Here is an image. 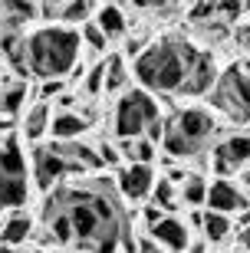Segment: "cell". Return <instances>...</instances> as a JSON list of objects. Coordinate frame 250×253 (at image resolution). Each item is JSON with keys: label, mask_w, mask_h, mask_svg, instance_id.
<instances>
[{"label": "cell", "mask_w": 250, "mask_h": 253, "mask_svg": "<svg viewBox=\"0 0 250 253\" xmlns=\"http://www.w3.org/2000/svg\"><path fill=\"white\" fill-rule=\"evenodd\" d=\"M50 214H63L69 220L73 244L83 253H115L132 230L119 194L102 181L59 184L43 204V217Z\"/></svg>", "instance_id": "6da1fadb"}, {"label": "cell", "mask_w": 250, "mask_h": 253, "mask_svg": "<svg viewBox=\"0 0 250 253\" xmlns=\"http://www.w3.org/2000/svg\"><path fill=\"white\" fill-rule=\"evenodd\" d=\"M204 49H198L191 40L185 37H165L155 40L151 46H145L135 63H132V76L139 79L145 92H161V95H185L188 79L198 69Z\"/></svg>", "instance_id": "7a4b0ae2"}, {"label": "cell", "mask_w": 250, "mask_h": 253, "mask_svg": "<svg viewBox=\"0 0 250 253\" xmlns=\"http://www.w3.org/2000/svg\"><path fill=\"white\" fill-rule=\"evenodd\" d=\"M79 43H83V33L76 27H63V23H50V27L30 33L27 37L30 73L40 76L43 83L66 79L73 73V66L79 63Z\"/></svg>", "instance_id": "3957f363"}, {"label": "cell", "mask_w": 250, "mask_h": 253, "mask_svg": "<svg viewBox=\"0 0 250 253\" xmlns=\"http://www.w3.org/2000/svg\"><path fill=\"white\" fill-rule=\"evenodd\" d=\"M214 135H217V122L214 115L201 105H188L178 109L171 119H165V138L161 148L171 161H188V158H201L204 148H211Z\"/></svg>", "instance_id": "277c9868"}, {"label": "cell", "mask_w": 250, "mask_h": 253, "mask_svg": "<svg viewBox=\"0 0 250 253\" xmlns=\"http://www.w3.org/2000/svg\"><path fill=\"white\" fill-rule=\"evenodd\" d=\"M161 105L151 92L145 89H129L119 95L115 112H112V131L119 135V141H135L149 138V131L155 125H161Z\"/></svg>", "instance_id": "5b68a950"}, {"label": "cell", "mask_w": 250, "mask_h": 253, "mask_svg": "<svg viewBox=\"0 0 250 253\" xmlns=\"http://www.w3.org/2000/svg\"><path fill=\"white\" fill-rule=\"evenodd\" d=\"M207 102L217 115H224L234 125H250V76L241 66L221 69L214 89L207 92Z\"/></svg>", "instance_id": "8992f818"}, {"label": "cell", "mask_w": 250, "mask_h": 253, "mask_svg": "<svg viewBox=\"0 0 250 253\" xmlns=\"http://www.w3.org/2000/svg\"><path fill=\"white\" fill-rule=\"evenodd\" d=\"M66 174H79V171L73 168V161L63 158V155L53 148V141H50V145H33V181H37L40 191L53 194Z\"/></svg>", "instance_id": "52a82bcc"}, {"label": "cell", "mask_w": 250, "mask_h": 253, "mask_svg": "<svg viewBox=\"0 0 250 253\" xmlns=\"http://www.w3.org/2000/svg\"><path fill=\"white\" fill-rule=\"evenodd\" d=\"M211 161H214V171L221 178H227L234 171H247V165H250V131H231L221 141H214Z\"/></svg>", "instance_id": "ba28073f"}, {"label": "cell", "mask_w": 250, "mask_h": 253, "mask_svg": "<svg viewBox=\"0 0 250 253\" xmlns=\"http://www.w3.org/2000/svg\"><path fill=\"white\" fill-rule=\"evenodd\" d=\"M207 211H217V214H247L250 211V197L244 188H237L234 181L227 178H217L211 181V188H207Z\"/></svg>", "instance_id": "9c48e42d"}, {"label": "cell", "mask_w": 250, "mask_h": 253, "mask_svg": "<svg viewBox=\"0 0 250 253\" xmlns=\"http://www.w3.org/2000/svg\"><path fill=\"white\" fill-rule=\"evenodd\" d=\"M155 168L151 165H125V168L119 171V178H115V184H119V197L122 201H145V197H151V191H155Z\"/></svg>", "instance_id": "30bf717a"}, {"label": "cell", "mask_w": 250, "mask_h": 253, "mask_svg": "<svg viewBox=\"0 0 250 253\" xmlns=\"http://www.w3.org/2000/svg\"><path fill=\"white\" fill-rule=\"evenodd\" d=\"M149 237L158 247H165L168 253H185L191 250V234H188V224L181 217H165L158 227H151Z\"/></svg>", "instance_id": "8fae6325"}, {"label": "cell", "mask_w": 250, "mask_h": 253, "mask_svg": "<svg viewBox=\"0 0 250 253\" xmlns=\"http://www.w3.org/2000/svg\"><path fill=\"white\" fill-rule=\"evenodd\" d=\"M89 128H93V122L83 112H56L50 135H53V141H83V135Z\"/></svg>", "instance_id": "7c38bea8"}, {"label": "cell", "mask_w": 250, "mask_h": 253, "mask_svg": "<svg viewBox=\"0 0 250 253\" xmlns=\"http://www.w3.org/2000/svg\"><path fill=\"white\" fill-rule=\"evenodd\" d=\"M50 125H53L50 102H33L27 109V115H23V128H20V135H23L30 145H40V138L50 131Z\"/></svg>", "instance_id": "4fadbf2b"}, {"label": "cell", "mask_w": 250, "mask_h": 253, "mask_svg": "<svg viewBox=\"0 0 250 253\" xmlns=\"http://www.w3.org/2000/svg\"><path fill=\"white\" fill-rule=\"evenodd\" d=\"M96 27H99L109 40H115V37H125L129 17H125V10H122L119 3H102L99 13H96Z\"/></svg>", "instance_id": "5bb4252c"}, {"label": "cell", "mask_w": 250, "mask_h": 253, "mask_svg": "<svg viewBox=\"0 0 250 253\" xmlns=\"http://www.w3.org/2000/svg\"><path fill=\"white\" fill-rule=\"evenodd\" d=\"M30 234H33V220H30L27 214H13V217L3 220V227H0V244L23 247L30 240Z\"/></svg>", "instance_id": "9a60e30c"}, {"label": "cell", "mask_w": 250, "mask_h": 253, "mask_svg": "<svg viewBox=\"0 0 250 253\" xmlns=\"http://www.w3.org/2000/svg\"><path fill=\"white\" fill-rule=\"evenodd\" d=\"M201 230H204V240H207V244H224L234 230V217L217 214V211H204Z\"/></svg>", "instance_id": "2e32d148"}, {"label": "cell", "mask_w": 250, "mask_h": 253, "mask_svg": "<svg viewBox=\"0 0 250 253\" xmlns=\"http://www.w3.org/2000/svg\"><path fill=\"white\" fill-rule=\"evenodd\" d=\"M151 204L161 207L168 217H175L178 204H181V191H178L175 181H168V178H158L155 181V191H151Z\"/></svg>", "instance_id": "e0dca14e"}, {"label": "cell", "mask_w": 250, "mask_h": 253, "mask_svg": "<svg viewBox=\"0 0 250 253\" xmlns=\"http://www.w3.org/2000/svg\"><path fill=\"white\" fill-rule=\"evenodd\" d=\"M105 92H129V66L125 56H105Z\"/></svg>", "instance_id": "ac0fdd59"}, {"label": "cell", "mask_w": 250, "mask_h": 253, "mask_svg": "<svg viewBox=\"0 0 250 253\" xmlns=\"http://www.w3.org/2000/svg\"><path fill=\"white\" fill-rule=\"evenodd\" d=\"M119 155L129 165H151L155 161V141L135 138V141H119Z\"/></svg>", "instance_id": "d6986e66"}, {"label": "cell", "mask_w": 250, "mask_h": 253, "mask_svg": "<svg viewBox=\"0 0 250 253\" xmlns=\"http://www.w3.org/2000/svg\"><path fill=\"white\" fill-rule=\"evenodd\" d=\"M207 188H211V184H207V178H204V174H198V171H191V174H188L185 178V184H181V201H185V204H191V207H198V204H207Z\"/></svg>", "instance_id": "ffe728a7"}, {"label": "cell", "mask_w": 250, "mask_h": 253, "mask_svg": "<svg viewBox=\"0 0 250 253\" xmlns=\"http://www.w3.org/2000/svg\"><path fill=\"white\" fill-rule=\"evenodd\" d=\"M23 99H27V83H23V79H13V83L0 92V112L17 115V109L23 105Z\"/></svg>", "instance_id": "44dd1931"}, {"label": "cell", "mask_w": 250, "mask_h": 253, "mask_svg": "<svg viewBox=\"0 0 250 253\" xmlns=\"http://www.w3.org/2000/svg\"><path fill=\"white\" fill-rule=\"evenodd\" d=\"M93 13H99V7L96 3H89V0H76V3H63V17H59V23L63 27H73V23H83L93 17Z\"/></svg>", "instance_id": "7402d4cb"}, {"label": "cell", "mask_w": 250, "mask_h": 253, "mask_svg": "<svg viewBox=\"0 0 250 253\" xmlns=\"http://www.w3.org/2000/svg\"><path fill=\"white\" fill-rule=\"evenodd\" d=\"M79 33H83V43H89V49H93V53H105V46H109V37H105V33L96 27V20H93V23H86Z\"/></svg>", "instance_id": "603a6c76"}, {"label": "cell", "mask_w": 250, "mask_h": 253, "mask_svg": "<svg viewBox=\"0 0 250 253\" xmlns=\"http://www.w3.org/2000/svg\"><path fill=\"white\" fill-rule=\"evenodd\" d=\"M102 89H105V59H99V63L86 73V92H89V95H99Z\"/></svg>", "instance_id": "cb8c5ba5"}, {"label": "cell", "mask_w": 250, "mask_h": 253, "mask_svg": "<svg viewBox=\"0 0 250 253\" xmlns=\"http://www.w3.org/2000/svg\"><path fill=\"white\" fill-rule=\"evenodd\" d=\"M185 13L195 23H211V20H217V3H191V7H185Z\"/></svg>", "instance_id": "d4e9b609"}, {"label": "cell", "mask_w": 250, "mask_h": 253, "mask_svg": "<svg viewBox=\"0 0 250 253\" xmlns=\"http://www.w3.org/2000/svg\"><path fill=\"white\" fill-rule=\"evenodd\" d=\"M63 79H50V83H40V102H50L56 95H63Z\"/></svg>", "instance_id": "484cf974"}, {"label": "cell", "mask_w": 250, "mask_h": 253, "mask_svg": "<svg viewBox=\"0 0 250 253\" xmlns=\"http://www.w3.org/2000/svg\"><path fill=\"white\" fill-rule=\"evenodd\" d=\"M165 217L168 214L161 211V207H155V204H145V211H142V220H145V227H149V230H151V227H158Z\"/></svg>", "instance_id": "4316f807"}, {"label": "cell", "mask_w": 250, "mask_h": 253, "mask_svg": "<svg viewBox=\"0 0 250 253\" xmlns=\"http://www.w3.org/2000/svg\"><path fill=\"white\" fill-rule=\"evenodd\" d=\"M96 148H99V155H102V165H119L122 155H119L115 148H112L109 141H102V145H96Z\"/></svg>", "instance_id": "83f0119b"}, {"label": "cell", "mask_w": 250, "mask_h": 253, "mask_svg": "<svg viewBox=\"0 0 250 253\" xmlns=\"http://www.w3.org/2000/svg\"><path fill=\"white\" fill-rule=\"evenodd\" d=\"M234 43L241 49H250V23H241V27H234Z\"/></svg>", "instance_id": "f1b7e54d"}, {"label": "cell", "mask_w": 250, "mask_h": 253, "mask_svg": "<svg viewBox=\"0 0 250 253\" xmlns=\"http://www.w3.org/2000/svg\"><path fill=\"white\" fill-rule=\"evenodd\" d=\"M40 17L43 20H59L63 17V3H40Z\"/></svg>", "instance_id": "f546056e"}, {"label": "cell", "mask_w": 250, "mask_h": 253, "mask_svg": "<svg viewBox=\"0 0 250 253\" xmlns=\"http://www.w3.org/2000/svg\"><path fill=\"white\" fill-rule=\"evenodd\" d=\"M135 253H168V250H165V247H158L151 237H142V240H139V250H135Z\"/></svg>", "instance_id": "4dcf8cb0"}, {"label": "cell", "mask_w": 250, "mask_h": 253, "mask_svg": "<svg viewBox=\"0 0 250 253\" xmlns=\"http://www.w3.org/2000/svg\"><path fill=\"white\" fill-rule=\"evenodd\" d=\"M73 102H76V95L73 92H63V95H59V105H63L59 112H73Z\"/></svg>", "instance_id": "1f68e13d"}, {"label": "cell", "mask_w": 250, "mask_h": 253, "mask_svg": "<svg viewBox=\"0 0 250 253\" xmlns=\"http://www.w3.org/2000/svg\"><path fill=\"white\" fill-rule=\"evenodd\" d=\"M241 247H244V250L250 253V224H247V227L241 230Z\"/></svg>", "instance_id": "d6a6232c"}, {"label": "cell", "mask_w": 250, "mask_h": 253, "mask_svg": "<svg viewBox=\"0 0 250 253\" xmlns=\"http://www.w3.org/2000/svg\"><path fill=\"white\" fill-rule=\"evenodd\" d=\"M241 69H244V73L250 76V56H247V59H244V63H241Z\"/></svg>", "instance_id": "836d02e7"}, {"label": "cell", "mask_w": 250, "mask_h": 253, "mask_svg": "<svg viewBox=\"0 0 250 253\" xmlns=\"http://www.w3.org/2000/svg\"><path fill=\"white\" fill-rule=\"evenodd\" d=\"M191 253H204V244H191Z\"/></svg>", "instance_id": "e575fe53"}, {"label": "cell", "mask_w": 250, "mask_h": 253, "mask_svg": "<svg viewBox=\"0 0 250 253\" xmlns=\"http://www.w3.org/2000/svg\"><path fill=\"white\" fill-rule=\"evenodd\" d=\"M244 184H247V188H250V168L244 171Z\"/></svg>", "instance_id": "d590c367"}, {"label": "cell", "mask_w": 250, "mask_h": 253, "mask_svg": "<svg viewBox=\"0 0 250 253\" xmlns=\"http://www.w3.org/2000/svg\"><path fill=\"white\" fill-rule=\"evenodd\" d=\"M7 85H10V83H7V79H3V76H0V92H3V89H7Z\"/></svg>", "instance_id": "8d00e7d4"}]
</instances>
